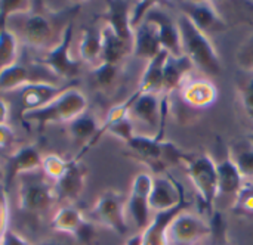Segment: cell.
Instances as JSON below:
<instances>
[{
    "label": "cell",
    "instance_id": "25",
    "mask_svg": "<svg viewBox=\"0 0 253 245\" xmlns=\"http://www.w3.org/2000/svg\"><path fill=\"white\" fill-rule=\"evenodd\" d=\"M101 35H102L101 62L122 65L123 59L129 53L133 52V46L130 43H126L125 40H122L110 27L104 25L101 28Z\"/></svg>",
    "mask_w": 253,
    "mask_h": 245
},
{
    "label": "cell",
    "instance_id": "18",
    "mask_svg": "<svg viewBox=\"0 0 253 245\" xmlns=\"http://www.w3.org/2000/svg\"><path fill=\"white\" fill-rule=\"evenodd\" d=\"M182 101L196 109H205L213 105L218 99L216 86L206 78L187 80L181 87Z\"/></svg>",
    "mask_w": 253,
    "mask_h": 245
},
{
    "label": "cell",
    "instance_id": "26",
    "mask_svg": "<svg viewBox=\"0 0 253 245\" xmlns=\"http://www.w3.org/2000/svg\"><path fill=\"white\" fill-rule=\"evenodd\" d=\"M216 175H218V194L236 197L245 185V179L230 155L216 164Z\"/></svg>",
    "mask_w": 253,
    "mask_h": 245
},
{
    "label": "cell",
    "instance_id": "37",
    "mask_svg": "<svg viewBox=\"0 0 253 245\" xmlns=\"http://www.w3.org/2000/svg\"><path fill=\"white\" fill-rule=\"evenodd\" d=\"M157 1H136L133 3L132 9H130V25L132 30H135L145 18V15L148 13V10L156 6Z\"/></svg>",
    "mask_w": 253,
    "mask_h": 245
},
{
    "label": "cell",
    "instance_id": "19",
    "mask_svg": "<svg viewBox=\"0 0 253 245\" xmlns=\"http://www.w3.org/2000/svg\"><path fill=\"white\" fill-rule=\"evenodd\" d=\"M130 3L129 1H107L104 12L105 25L110 27L122 40L133 46V30L130 25Z\"/></svg>",
    "mask_w": 253,
    "mask_h": 245
},
{
    "label": "cell",
    "instance_id": "42",
    "mask_svg": "<svg viewBox=\"0 0 253 245\" xmlns=\"http://www.w3.org/2000/svg\"><path fill=\"white\" fill-rule=\"evenodd\" d=\"M15 142V133L7 124L0 126V148H7Z\"/></svg>",
    "mask_w": 253,
    "mask_h": 245
},
{
    "label": "cell",
    "instance_id": "6",
    "mask_svg": "<svg viewBox=\"0 0 253 245\" xmlns=\"http://www.w3.org/2000/svg\"><path fill=\"white\" fill-rule=\"evenodd\" d=\"M74 24L70 22L61 35V40L53 44L47 53L39 59V64L49 68L55 75L64 80H73L80 72V62L71 56V41H73Z\"/></svg>",
    "mask_w": 253,
    "mask_h": 245
},
{
    "label": "cell",
    "instance_id": "4",
    "mask_svg": "<svg viewBox=\"0 0 253 245\" xmlns=\"http://www.w3.org/2000/svg\"><path fill=\"white\" fill-rule=\"evenodd\" d=\"M187 175L197 189L200 210L209 219L215 209L213 203L218 197V175H216V163L208 154L191 155L185 163Z\"/></svg>",
    "mask_w": 253,
    "mask_h": 245
},
{
    "label": "cell",
    "instance_id": "36",
    "mask_svg": "<svg viewBox=\"0 0 253 245\" xmlns=\"http://www.w3.org/2000/svg\"><path fill=\"white\" fill-rule=\"evenodd\" d=\"M234 211L243 216H253V183H245L236 195Z\"/></svg>",
    "mask_w": 253,
    "mask_h": 245
},
{
    "label": "cell",
    "instance_id": "49",
    "mask_svg": "<svg viewBox=\"0 0 253 245\" xmlns=\"http://www.w3.org/2000/svg\"><path fill=\"white\" fill-rule=\"evenodd\" d=\"M246 4H249V7L253 9V1H246Z\"/></svg>",
    "mask_w": 253,
    "mask_h": 245
},
{
    "label": "cell",
    "instance_id": "35",
    "mask_svg": "<svg viewBox=\"0 0 253 245\" xmlns=\"http://www.w3.org/2000/svg\"><path fill=\"white\" fill-rule=\"evenodd\" d=\"M68 164H70V161L64 160L61 155L47 154L42 160V170H43L44 176H47V177H50V179H53L56 182L67 172Z\"/></svg>",
    "mask_w": 253,
    "mask_h": 245
},
{
    "label": "cell",
    "instance_id": "47",
    "mask_svg": "<svg viewBox=\"0 0 253 245\" xmlns=\"http://www.w3.org/2000/svg\"><path fill=\"white\" fill-rule=\"evenodd\" d=\"M245 90H249V92H252L253 93V78L249 81V83H248V86L245 87Z\"/></svg>",
    "mask_w": 253,
    "mask_h": 245
},
{
    "label": "cell",
    "instance_id": "46",
    "mask_svg": "<svg viewBox=\"0 0 253 245\" xmlns=\"http://www.w3.org/2000/svg\"><path fill=\"white\" fill-rule=\"evenodd\" d=\"M39 245H61L59 243H56V241H43V243H40Z\"/></svg>",
    "mask_w": 253,
    "mask_h": 245
},
{
    "label": "cell",
    "instance_id": "9",
    "mask_svg": "<svg viewBox=\"0 0 253 245\" xmlns=\"http://www.w3.org/2000/svg\"><path fill=\"white\" fill-rule=\"evenodd\" d=\"M178 7L181 10V15L187 16L206 35L215 33H224L230 28L228 22L222 18V15L218 12V9L212 1L185 0V1H179Z\"/></svg>",
    "mask_w": 253,
    "mask_h": 245
},
{
    "label": "cell",
    "instance_id": "14",
    "mask_svg": "<svg viewBox=\"0 0 253 245\" xmlns=\"http://www.w3.org/2000/svg\"><path fill=\"white\" fill-rule=\"evenodd\" d=\"M184 188L172 176H153V186L150 194V209L156 213L166 211L178 206L184 195Z\"/></svg>",
    "mask_w": 253,
    "mask_h": 245
},
{
    "label": "cell",
    "instance_id": "27",
    "mask_svg": "<svg viewBox=\"0 0 253 245\" xmlns=\"http://www.w3.org/2000/svg\"><path fill=\"white\" fill-rule=\"evenodd\" d=\"M101 55H102L101 30L96 27H84L79 43V58L83 62L96 67L98 64H101Z\"/></svg>",
    "mask_w": 253,
    "mask_h": 245
},
{
    "label": "cell",
    "instance_id": "24",
    "mask_svg": "<svg viewBox=\"0 0 253 245\" xmlns=\"http://www.w3.org/2000/svg\"><path fill=\"white\" fill-rule=\"evenodd\" d=\"M168 52L162 50L156 58L147 62V67L142 72L141 81L136 87L139 95H157L160 96L163 87V68L168 58Z\"/></svg>",
    "mask_w": 253,
    "mask_h": 245
},
{
    "label": "cell",
    "instance_id": "45",
    "mask_svg": "<svg viewBox=\"0 0 253 245\" xmlns=\"http://www.w3.org/2000/svg\"><path fill=\"white\" fill-rule=\"evenodd\" d=\"M126 245H142V238H141V234H136L133 237H130L127 240Z\"/></svg>",
    "mask_w": 253,
    "mask_h": 245
},
{
    "label": "cell",
    "instance_id": "43",
    "mask_svg": "<svg viewBox=\"0 0 253 245\" xmlns=\"http://www.w3.org/2000/svg\"><path fill=\"white\" fill-rule=\"evenodd\" d=\"M242 102H243V106H245V111L248 112V115L253 120V93L249 90H245L242 92Z\"/></svg>",
    "mask_w": 253,
    "mask_h": 245
},
{
    "label": "cell",
    "instance_id": "50",
    "mask_svg": "<svg viewBox=\"0 0 253 245\" xmlns=\"http://www.w3.org/2000/svg\"><path fill=\"white\" fill-rule=\"evenodd\" d=\"M248 139H249V140H251V142H252V143H253V133H252V135H251V136H249V138H248Z\"/></svg>",
    "mask_w": 253,
    "mask_h": 245
},
{
    "label": "cell",
    "instance_id": "1",
    "mask_svg": "<svg viewBox=\"0 0 253 245\" xmlns=\"http://www.w3.org/2000/svg\"><path fill=\"white\" fill-rule=\"evenodd\" d=\"M126 146L130 151V155L145 164L151 172L157 173V176L169 166L173 164H185L191 155L181 151L175 143L159 139L157 136H145L135 135Z\"/></svg>",
    "mask_w": 253,
    "mask_h": 245
},
{
    "label": "cell",
    "instance_id": "30",
    "mask_svg": "<svg viewBox=\"0 0 253 245\" xmlns=\"http://www.w3.org/2000/svg\"><path fill=\"white\" fill-rule=\"evenodd\" d=\"M122 75V65L101 62L92 70V81L98 90L108 92L114 89Z\"/></svg>",
    "mask_w": 253,
    "mask_h": 245
},
{
    "label": "cell",
    "instance_id": "17",
    "mask_svg": "<svg viewBox=\"0 0 253 245\" xmlns=\"http://www.w3.org/2000/svg\"><path fill=\"white\" fill-rule=\"evenodd\" d=\"M159 31L154 22L144 18V21L133 30V55L147 62L162 52Z\"/></svg>",
    "mask_w": 253,
    "mask_h": 245
},
{
    "label": "cell",
    "instance_id": "31",
    "mask_svg": "<svg viewBox=\"0 0 253 245\" xmlns=\"http://www.w3.org/2000/svg\"><path fill=\"white\" fill-rule=\"evenodd\" d=\"M228 155L237 166L243 179L253 177V143L249 139L234 145L230 149Z\"/></svg>",
    "mask_w": 253,
    "mask_h": 245
},
{
    "label": "cell",
    "instance_id": "34",
    "mask_svg": "<svg viewBox=\"0 0 253 245\" xmlns=\"http://www.w3.org/2000/svg\"><path fill=\"white\" fill-rule=\"evenodd\" d=\"M211 226V245H231L228 240V231H227V222L221 211L215 210L213 214L208 219Z\"/></svg>",
    "mask_w": 253,
    "mask_h": 245
},
{
    "label": "cell",
    "instance_id": "21",
    "mask_svg": "<svg viewBox=\"0 0 253 245\" xmlns=\"http://www.w3.org/2000/svg\"><path fill=\"white\" fill-rule=\"evenodd\" d=\"M129 117L138 120L156 132L154 136L160 133L162 127V112H160V96L157 95H139L135 99Z\"/></svg>",
    "mask_w": 253,
    "mask_h": 245
},
{
    "label": "cell",
    "instance_id": "48",
    "mask_svg": "<svg viewBox=\"0 0 253 245\" xmlns=\"http://www.w3.org/2000/svg\"><path fill=\"white\" fill-rule=\"evenodd\" d=\"M1 180H3V172L0 170V188H1Z\"/></svg>",
    "mask_w": 253,
    "mask_h": 245
},
{
    "label": "cell",
    "instance_id": "22",
    "mask_svg": "<svg viewBox=\"0 0 253 245\" xmlns=\"http://www.w3.org/2000/svg\"><path fill=\"white\" fill-rule=\"evenodd\" d=\"M42 160L43 157L34 145H24L18 148L7 160V177L15 179L18 176L42 170Z\"/></svg>",
    "mask_w": 253,
    "mask_h": 245
},
{
    "label": "cell",
    "instance_id": "38",
    "mask_svg": "<svg viewBox=\"0 0 253 245\" xmlns=\"http://www.w3.org/2000/svg\"><path fill=\"white\" fill-rule=\"evenodd\" d=\"M9 217H10V211H9V201H7V195L3 189V186L0 188V243L4 237V234L9 229Z\"/></svg>",
    "mask_w": 253,
    "mask_h": 245
},
{
    "label": "cell",
    "instance_id": "2",
    "mask_svg": "<svg viewBox=\"0 0 253 245\" xmlns=\"http://www.w3.org/2000/svg\"><path fill=\"white\" fill-rule=\"evenodd\" d=\"M179 33L182 55H185L194 67L202 70L205 74L218 75L222 71V64L219 55L211 41V37L202 33L187 16L179 15L176 18Z\"/></svg>",
    "mask_w": 253,
    "mask_h": 245
},
{
    "label": "cell",
    "instance_id": "32",
    "mask_svg": "<svg viewBox=\"0 0 253 245\" xmlns=\"http://www.w3.org/2000/svg\"><path fill=\"white\" fill-rule=\"evenodd\" d=\"M18 58V38L15 33L7 28L0 31V72L7 67L16 64Z\"/></svg>",
    "mask_w": 253,
    "mask_h": 245
},
{
    "label": "cell",
    "instance_id": "20",
    "mask_svg": "<svg viewBox=\"0 0 253 245\" xmlns=\"http://www.w3.org/2000/svg\"><path fill=\"white\" fill-rule=\"evenodd\" d=\"M22 25L24 43L33 49H44L53 38V28L50 21L42 13H27Z\"/></svg>",
    "mask_w": 253,
    "mask_h": 245
},
{
    "label": "cell",
    "instance_id": "33",
    "mask_svg": "<svg viewBox=\"0 0 253 245\" xmlns=\"http://www.w3.org/2000/svg\"><path fill=\"white\" fill-rule=\"evenodd\" d=\"M33 9V1L27 0H3L0 1V31L6 28V22L10 16L19 13H30Z\"/></svg>",
    "mask_w": 253,
    "mask_h": 245
},
{
    "label": "cell",
    "instance_id": "3",
    "mask_svg": "<svg viewBox=\"0 0 253 245\" xmlns=\"http://www.w3.org/2000/svg\"><path fill=\"white\" fill-rule=\"evenodd\" d=\"M86 109H87L86 95L76 87H67L50 104H47L40 109L24 112L22 118L43 129L44 126L52 123H70L77 117H80L82 114H84Z\"/></svg>",
    "mask_w": 253,
    "mask_h": 245
},
{
    "label": "cell",
    "instance_id": "40",
    "mask_svg": "<svg viewBox=\"0 0 253 245\" xmlns=\"http://www.w3.org/2000/svg\"><path fill=\"white\" fill-rule=\"evenodd\" d=\"M95 235H96V231H95L93 223H92V222H89V220L86 219V220L80 225V228L77 229V232L73 235V238H74L77 243L86 245V244H90V243L93 241Z\"/></svg>",
    "mask_w": 253,
    "mask_h": 245
},
{
    "label": "cell",
    "instance_id": "41",
    "mask_svg": "<svg viewBox=\"0 0 253 245\" xmlns=\"http://www.w3.org/2000/svg\"><path fill=\"white\" fill-rule=\"evenodd\" d=\"M0 245H31L28 243V240L25 237H22L21 234H18L16 231L7 229V232L4 234L3 240Z\"/></svg>",
    "mask_w": 253,
    "mask_h": 245
},
{
    "label": "cell",
    "instance_id": "11",
    "mask_svg": "<svg viewBox=\"0 0 253 245\" xmlns=\"http://www.w3.org/2000/svg\"><path fill=\"white\" fill-rule=\"evenodd\" d=\"M145 18L156 24L162 49L172 56H181L182 46H181V33H179L178 21L173 19L165 9H162L159 3H156V6H153L148 10Z\"/></svg>",
    "mask_w": 253,
    "mask_h": 245
},
{
    "label": "cell",
    "instance_id": "13",
    "mask_svg": "<svg viewBox=\"0 0 253 245\" xmlns=\"http://www.w3.org/2000/svg\"><path fill=\"white\" fill-rule=\"evenodd\" d=\"M67 87H61L58 84L49 81H31L22 89L18 90L19 95V105L21 111H36L47 104H50L55 98H58Z\"/></svg>",
    "mask_w": 253,
    "mask_h": 245
},
{
    "label": "cell",
    "instance_id": "7",
    "mask_svg": "<svg viewBox=\"0 0 253 245\" xmlns=\"http://www.w3.org/2000/svg\"><path fill=\"white\" fill-rule=\"evenodd\" d=\"M126 200L117 191H105L96 200L90 216L99 225L111 229L119 235L127 234V222H126Z\"/></svg>",
    "mask_w": 253,
    "mask_h": 245
},
{
    "label": "cell",
    "instance_id": "8",
    "mask_svg": "<svg viewBox=\"0 0 253 245\" xmlns=\"http://www.w3.org/2000/svg\"><path fill=\"white\" fill-rule=\"evenodd\" d=\"M151 186H153V176L150 173H139L133 179L129 197L126 200V210L139 232H142L151 222V209H150Z\"/></svg>",
    "mask_w": 253,
    "mask_h": 245
},
{
    "label": "cell",
    "instance_id": "23",
    "mask_svg": "<svg viewBox=\"0 0 253 245\" xmlns=\"http://www.w3.org/2000/svg\"><path fill=\"white\" fill-rule=\"evenodd\" d=\"M101 124L98 123L96 117L92 114H82L80 117H77L76 120L68 123V133L70 136L77 140L84 143V149L80 151V154L77 155V158L80 160L92 146L96 145V136L99 133Z\"/></svg>",
    "mask_w": 253,
    "mask_h": 245
},
{
    "label": "cell",
    "instance_id": "12",
    "mask_svg": "<svg viewBox=\"0 0 253 245\" xmlns=\"http://www.w3.org/2000/svg\"><path fill=\"white\" fill-rule=\"evenodd\" d=\"M190 206L187 195L184 194L181 197V201L178 206H175L170 210L156 213V216L151 219L150 225L139 232L142 238V245H170L169 243V226L173 222V219L184 210H187Z\"/></svg>",
    "mask_w": 253,
    "mask_h": 245
},
{
    "label": "cell",
    "instance_id": "5",
    "mask_svg": "<svg viewBox=\"0 0 253 245\" xmlns=\"http://www.w3.org/2000/svg\"><path fill=\"white\" fill-rule=\"evenodd\" d=\"M34 173L21 176V183L18 188V206L25 213L42 214L52 207L56 194L55 188L43 176H37Z\"/></svg>",
    "mask_w": 253,
    "mask_h": 245
},
{
    "label": "cell",
    "instance_id": "10",
    "mask_svg": "<svg viewBox=\"0 0 253 245\" xmlns=\"http://www.w3.org/2000/svg\"><path fill=\"white\" fill-rule=\"evenodd\" d=\"M211 235L209 222L184 210L169 226V243L173 245H194Z\"/></svg>",
    "mask_w": 253,
    "mask_h": 245
},
{
    "label": "cell",
    "instance_id": "28",
    "mask_svg": "<svg viewBox=\"0 0 253 245\" xmlns=\"http://www.w3.org/2000/svg\"><path fill=\"white\" fill-rule=\"evenodd\" d=\"M84 220L86 219L82 214V211L77 207H74V206L70 204V206L61 207L53 214V219L50 222V226H52L53 231H56L59 234H67V235H71L73 237Z\"/></svg>",
    "mask_w": 253,
    "mask_h": 245
},
{
    "label": "cell",
    "instance_id": "29",
    "mask_svg": "<svg viewBox=\"0 0 253 245\" xmlns=\"http://www.w3.org/2000/svg\"><path fill=\"white\" fill-rule=\"evenodd\" d=\"M31 81L30 70L22 64H13L0 72V92H18Z\"/></svg>",
    "mask_w": 253,
    "mask_h": 245
},
{
    "label": "cell",
    "instance_id": "39",
    "mask_svg": "<svg viewBox=\"0 0 253 245\" xmlns=\"http://www.w3.org/2000/svg\"><path fill=\"white\" fill-rule=\"evenodd\" d=\"M237 59L240 67L246 70H253V34L240 46Z\"/></svg>",
    "mask_w": 253,
    "mask_h": 245
},
{
    "label": "cell",
    "instance_id": "16",
    "mask_svg": "<svg viewBox=\"0 0 253 245\" xmlns=\"http://www.w3.org/2000/svg\"><path fill=\"white\" fill-rule=\"evenodd\" d=\"M193 62L185 56H172L168 55L165 68H163V87H162V99L163 102L169 101V96L176 89H181L184 83L188 80V74L193 70Z\"/></svg>",
    "mask_w": 253,
    "mask_h": 245
},
{
    "label": "cell",
    "instance_id": "44",
    "mask_svg": "<svg viewBox=\"0 0 253 245\" xmlns=\"http://www.w3.org/2000/svg\"><path fill=\"white\" fill-rule=\"evenodd\" d=\"M9 120V105L4 99L0 98V126L7 124Z\"/></svg>",
    "mask_w": 253,
    "mask_h": 245
},
{
    "label": "cell",
    "instance_id": "15",
    "mask_svg": "<svg viewBox=\"0 0 253 245\" xmlns=\"http://www.w3.org/2000/svg\"><path fill=\"white\" fill-rule=\"evenodd\" d=\"M86 185V169L79 158L70 160L67 172L55 182V194L59 200L74 203L80 198Z\"/></svg>",
    "mask_w": 253,
    "mask_h": 245
}]
</instances>
